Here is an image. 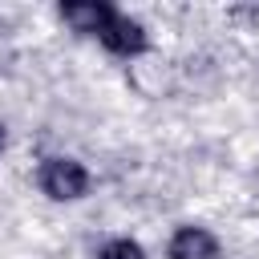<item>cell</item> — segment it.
I'll use <instances>...</instances> for the list:
<instances>
[{"mask_svg": "<svg viewBox=\"0 0 259 259\" xmlns=\"http://www.w3.org/2000/svg\"><path fill=\"white\" fill-rule=\"evenodd\" d=\"M97 259H146V247L138 239H109V243H101Z\"/></svg>", "mask_w": 259, "mask_h": 259, "instance_id": "5b68a950", "label": "cell"}, {"mask_svg": "<svg viewBox=\"0 0 259 259\" xmlns=\"http://www.w3.org/2000/svg\"><path fill=\"white\" fill-rule=\"evenodd\" d=\"M57 16H61L73 32H81V36H101L105 24L117 16V8L105 4V0H65V4L57 8Z\"/></svg>", "mask_w": 259, "mask_h": 259, "instance_id": "3957f363", "label": "cell"}, {"mask_svg": "<svg viewBox=\"0 0 259 259\" xmlns=\"http://www.w3.org/2000/svg\"><path fill=\"white\" fill-rule=\"evenodd\" d=\"M166 259H219V239L206 227H178L166 243Z\"/></svg>", "mask_w": 259, "mask_h": 259, "instance_id": "277c9868", "label": "cell"}, {"mask_svg": "<svg viewBox=\"0 0 259 259\" xmlns=\"http://www.w3.org/2000/svg\"><path fill=\"white\" fill-rule=\"evenodd\" d=\"M36 182L53 202H77V198L89 194V170L77 158H65V154L45 158L40 170H36Z\"/></svg>", "mask_w": 259, "mask_h": 259, "instance_id": "6da1fadb", "label": "cell"}, {"mask_svg": "<svg viewBox=\"0 0 259 259\" xmlns=\"http://www.w3.org/2000/svg\"><path fill=\"white\" fill-rule=\"evenodd\" d=\"M4 146H8V130L0 125V154H4Z\"/></svg>", "mask_w": 259, "mask_h": 259, "instance_id": "8992f818", "label": "cell"}, {"mask_svg": "<svg viewBox=\"0 0 259 259\" xmlns=\"http://www.w3.org/2000/svg\"><path fill=\"white\" fill-rule=\"evenodd\" d=\"M97 40H101L105 53H113V57H142V53L150 49V32H146V24L134 20V16H125V12H117V16L105 24V32H101Z\"/></svg>", "mask_w": 259, "mask_h": 259, "instance_id": "7a4b0ae2", "label": "cell"}]
</instances>
